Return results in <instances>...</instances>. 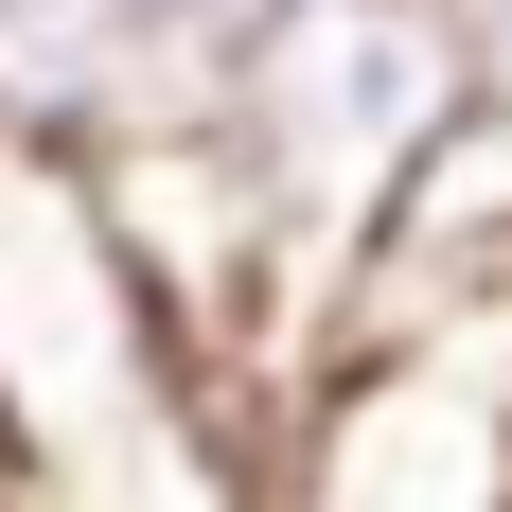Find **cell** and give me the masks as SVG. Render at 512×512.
<instances>
[{"label":"cell","instance_id":"1","mask_svg":"<svg viewBox=\"0 0 512 512\" xmlns=\"http://www.w3.org/2000/svg\"><path fill=\"white\" fill-rule=\"evenodd\" d=\"M195 124L248 177V230H265V371H318L389 195L460 124L442 0H230L212 71H195Z\"/></svg>","mask_w":512,"mask_h":512},{"label":"cell","instance_id":"2","mask_svg":"<svg viewBox=\"0 0 512 512\" xmlns=\"http://www.w3.org/2000/svg\"><path fill=\"white\" fill-rule=\"evenodd\" d=\"M177 424H195V371L159 336L142 265H124V230L89 195V159L0 124V477H18V512L36 495L53 512L106 495Z\"/></svg>","mask_w":512,"mask_h":512},{"label":"cell","instance_id":"3","mask_svg":"<svg viewBox=\"0 0 512 512\" xmlns=\"http://www.w3.org/2000/svg\"><path fill=\"white\" fill-rule=\"evenodd\" d=\"M283 512H512V354L495 336H354L301 371Z\"/></svg>","mask_w":512,"mask_h":512},{"label":"cell","instance_id":"4","mask_svg":"<svg viewBox=\"0 0 512 512\" xmlns=\"http://www.w3.org/2000/svg\"><path fill=\"white\" fill-rule=\"evenodd\" d=\"M442 53H460V106L512 124V0H442Z\"/></svg>","mask_w":512,"mask_h":512},{"label":"cell","instance_id":"5","mask_svg":"<svg viewBox=\"0 0 512 512\" xmlns=\"http://www.w3.org/2000/svg\"><path fill=\"white\" fill-rule=\"evenodd\" d=\"M0 512H18V477H0Z\"/></svg>","mask_w":512,"mask_h":512},{"label":"cell","instance_id":"6","mask_svg":"<svg viewBox=\"0 0 512 512\" xmlns=\"http://www.w3.org/2000/svg\"><path fill=\"white\" fill-rule=\"evenodd\" d=\"M212 18H230V0H212Z\"/></svg>","mask_w":512,"mask_h":512},{"label":"cell","instance_id":"7","mask_svg":"<svg viewBox=\"0 0 512 512\" xmlns=\"http://www.w3.org/2000/svg\"><path fill=\"white\" fill-rule=\"evenodd\" d=\"M495 354H512V336H495Z\"/></svg>","mask_w":512,"mask_h":512}]
</instances>
